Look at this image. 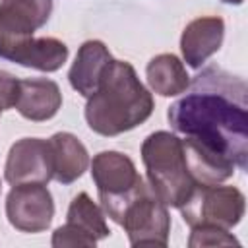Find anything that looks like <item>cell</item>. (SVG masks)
I'll return each mask as SVG.
<instances>
[{
  "mask_svg": "<svg viewBox=\"0 0 248 248\" xmlns=\"http://www.w3.org/2000/svg\"><path fill=\"white\" fill-rule=\"evenodd\" d=\"M0 188H2V186H0Z\"/></svg>",
  "mask_w": 248,
  "mask_h": 248,
  "instance_id": "cell-20",
  "label": "cell"
},
{
  "mask_svg": "<svg viewBox=\"0 0 248 248\" xmlns=\"http://www.w3.org/2000/svg\"><path fill=\"white\" fill-rule=\"evenodd\" d=\"M225 37V21L217 16H203L192 19L180 37L182 58L190 68H200L209 56H213Z\"/></svg>",
  "mask_w": 248,
  "mask_h": 248,
  "instance_id": "cell-10",
  "label": "cell"
},
{
  "mask_svg": "<svg viewBox=\"0 0 248 248\" xmlns=\"http://www.w3.org/2000/svg\"><path fill=\"white\" fill-rule=\"evenodd\" d=\"M6 217L21 232H43L54 217V202L46 184H14L6 196Z\"/></svg>",
  "mask_w": 248,
  "mask_h": 248,
  "instance_id": "cell-8",
  "label": "cell"
},
{
  "mask_svg": "<svg viewBox=\"0 0 248 248\" xmlns=\"http://www.w3.org/2000/svg\"><path fill=\"white\" fill-rule=\"evenodd\" d=\"M4 178L14 184L41 182L48 184L52 180V159L48 140L41 138H21L10 151L4 165Z\"/></svg>",
  "mask_w": 248,
  "mask_h": 248,
  "instance_id": "cell-9",
  "label": "cell"
},
{
  "mask_svg": "<svg viewBox=\"0 0 248 248\" xmlns=\"http://www.w3.org/2000/svg\"><path fill=\"white\" fill-rule=\"evenodd\" d=\"M52 14V0H0V58L10 56L41 29Z\"/></svg>",
  "mask_w": 248,
  "mask_h": 248,
  "instance_id": "cell-7",
  "label": "cell"
},
{
  "mask_svg": "<svg viewBox=\"0 0 248 248\" xmlns=\"http://www.w3.org/2000/svg\"><path fill=\"white\" fill-rule=\"evenodd\" d=\"M91 176L105 215L118 225L126 205L147 186L134 161L120 151H101L93 157Z\"/></svg>",
  "mask_w": 248,
  "mask_h": 248,
  "instance_id": "cell-4",
  "label": "cell"
},
{
  "mask_svg": "<svg viewBox=\"0 0 248 248\" xmlns=\"http://www.w3.org/2000/svg\"><path fill=\"white\" fill-rule=\"evenodd\" d=\"M244 207V194L236 186L198 184L178 209L190 227L209 225L231 231L240 223Z\"/></svg>",
  "mask_w": 248,
  "mask_h": 248,
  "instance_id": "cell-5",
  "label": "cell"
},
{
  "mask_svg": "<svg viewBox=\"0 0 248 248\" xmlns=\"http://www.w3.org/2000/svg\"><path fill=\"white\" fill-rule=\"evenodd\" d=\"M66 60L68 46L56 37H31L10 56V62L39 72H56Z\"/></svg>",
  "mask_w": 248,
  "mask_h": 248,
  "instance_id": "cell-14",
  "label": "cell"
},
{
  "mask_svg": "<svg viewBox=\"0 0 248 248\" xmlns=\"http://www.w3.org/2000/svg\"><path fill=\"white\" fill-rule=\"evenodd\" d=\"M227 244H238V240L229 231L209 225L192 227L188 246L196 248V246H227Z\"/></svg>",
  "mask_w": 248,
  "mask_h": 248,
  "instance_id": "cell-17",
  "label": "cell"
},
{
  "mask_svg": "<svg viewBox=\"0 0 248 248\" xmlns=\"http://www.w3.org/2000/svg\"><path fill=\"white\" fill-rule=\"evenodd\" d=\"M149 87L163 97H176L190 85V76L182 60L174 54L163 52L153 56L145 68Z\"/></svg>",
  "mask_w": 248,
  "mask_h": 248,
  "instance_id": "cell-15",
  "label": "cell"
},
{
  "mask_svg": "<svg viewBox=\"0 0 248 248\" xmlns=\"http://www.w3.org/2000/svg\"><path fill=\"white\" fill-rule=\"evenodd\" d=\"M50 159H52V178L66 186L81 178L89 167V153L85 145L70 132H56L48 138Z\"/></svg>",
  "mask_w": 248,
  "mask_h": 248,
  "instance_id": "cell-13",
  "label": "cell"
},
{
  "mask_svg": "<svg viewBox=\"0 0 248 248\" xmlns=\"http://www.w3.org/2000/svg\"><path fill=\"white\" fill-rule=\"evenodd\" d=\"M190 91L176 99L167 118L186 141L234 163L248 167V103L246 83L221 68L209 66L188 85Z\"/></svg>",
  "mask_w": 248,
  "mask_h": 248,
  "instance_id": "cell-1",
  "label": "cell"
},
{
  "mask_svg": "<svg viewBox=\"0 0 248 248\" xmlns=\"http://www.w3.org/2000/svg\"><path fill=\"white\" fill-rule=\"evenodd\" d=\"M118 225L132 246H167L170 232L169 207L155 196L149 184L126 205Z\"/></svg>",
  "mask_w": 248,
  "mask_h": 248,
  "instance_id": "cell-6",
  "label": "cell"
},
{
  "mask_svg": "<svg viewBox=\"0 0 248 248\" xmlns=\"http://www.w3.org/2000/svg\"><path fill=\"white\" fill-rule=\"evenodd\" d=\"M0 112H4V108H2V105H0Z\"/></svg>",
  "mask_w": 248,
  "mask_h": 248,
  "instance_id": "cell-19",
  "label": "cell"
},
{
  "mask_svg": "<svg viewBox=\"0 0 248 248\" xmlns=\"http://www.w3.org/2000/svg\"><path fill=\"white\" fill-rule=\"evenodd\" d=\"M105 211L103 207H99L91 198L89 194L85 192H79L70 207H68V213H66V223L70 229L78 231L79 234H83L87 240H91L93 244H97L99 240L107 238L110 234L108 231V225H107V219H105Z\"/></svg>",
  "mask_w": 248,
  "mask_h": 248,
  "instance_id": "cell-16",
  "label": "cell"
},
{
  "mask_svg": "<svg viewBox=\"0 0 248 248\" xmlns=\"http://www.w3.org/2000/svg\"><path fill=\"white\" fill-rule=\"evenodd\" d=\"M153 108V95L140 81L134 66L112 58L97 91L87 97L85 120L95 134L112 138L143 124Z\"/></svg>",
  "mask_w": 248,
  "mask_h": 248,
  "instance_id": "cell-2",
  "label": "cell"
},
{
  "mask_svg": "<svg viewBox=\"0 0 248 248\" xmlns=\"http://www.w3.org/2000/svg\"><path fill=\"white\" fill-rule=\"evenodd\" d=\"M110 62H112V54L108 52L103 41H97V39L85 41L78 48L76 60L68 72L72 89L85 99L91 97L97 91Z\"/></svg>",
  "mask_w": 248,
  "mask_h": 248,
  "instance_id": "cell-11",
  "label": "cell"
},
{
  "mask_svg": "<svg viewBox=\"0 0 248 248\" xmlns=\"http://www.w3.org/2000/svg\"><path fill=\"white\" fill-rule=\"evenodd\" d=\"M62 107V93L56 81L46 78H27L19 79V91L16 99V110L31 120L45 122L50 120Z\"/></svg>",
  "mask_w": 248,
  "mask_h": 248,
  "instance_id": "cell-12",
  "label": "cell"
},
{
  "mask_svg": "<svg viewBox=\"0 0 248 248\" xmlns=\"http://www.w3.org/2000/svg\"><path fill=\"white\" fill-rule=\"evenodd\" d=\"M141 161L147 170L149 188L167 207H180L198 186L188 170L182 140L159 130L141 143Z\"/></svg>",
  "mask_w": 248,
  "mask_h": 248,
  "instance_id": "cell-3",
  "label": "cell"
},
{
  "mask_svg": "<svg viewBox=\"0 0 248 248\" xmlns=\"http://www.w3.org/2000/svg\"><path fill=\"white\" fill-rule=\"evenodd\" d=\"M221 2H225V4H234V6H238V4H242L244 0H221Z\"/></svg>",
  "mask_w": 248,
  "mask_h": 248,
  "instance_id": "cell-18",
  "label": "cell"
}]
</instances>
